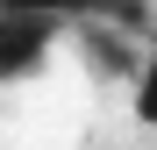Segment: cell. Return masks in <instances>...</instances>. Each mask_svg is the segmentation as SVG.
Returning <instances> with one entry per match:
<instances>
[{
	"instance_id": "cell-3",
	"label": "cell",
	"mask_w": 157,
	"mask_h": 150,
	"mask_svg": "<svg viewBox=\"0 0 157 150\" xmlns=\"http://www.w3.org/2000/svg\"><path fill=\"white\" fill-rule=\"evenodd\" d=\"M0 7H21V14H57V21H93V14H114V21H136V29H150V7H136V0H0Z\"/></svg>"
},
{
	"instance_id": "cell-2",
	"label": "cell",
	"mask_w": 157,
	"mask_h": 150,
	"mask_svg": "<svg viewBox=\"0 0 157 150\" xmlns=\"http://www.w3.org/2000/svg\"><path fill=\"white\" fill-rule=\"evenodd\" d=\"M71 57L93 71L100 86H128L150 57V43L136 21H114V14H93V21H71Z\"/></svg>"
},
{
	"instance_id": "cell-1",
	"label": "cell",
	"mask_w": 157,
	"mask_h": 150,
	"mask_svg": "<svg viewBox=\"0 0 157 150\" xmlns=\"http://www.w3.org/2000/svg\"><path fill=\"white\" fill-rule=\"evenodd\" d=\"M64 43H71V21L0 7V86H43Z\"/></svg>"
},
{
	"instance_id": "cell-4",
	"label": "cell",
	"mask_w": 157,
	"mask_h": 150,
	"mask_svg": "<svg viewBox=\"0 0 157 150\" xmlns=\"http://www.w3.org/2000/svg\"><path fill=\"white\" fill-rule=\"evenodd\" d=\"M128 114H136L143 129H157V43H150V57H143V71L128 79Z\"/></svg>"
}]
</instances>
